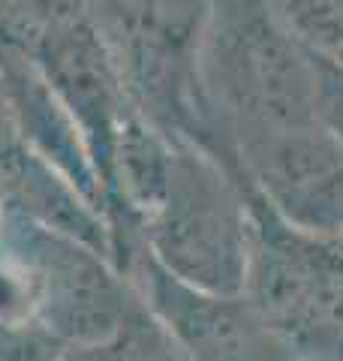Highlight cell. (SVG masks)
Instances as JSON below:
<instances>
[{
  "label": "cell",
  "instance_id": "obj_1",
  "mask_svg": "<svg viewBox=\"0 0 343 361\" xmlns=\"http://www.w3.org/2000/svg\"><path fill=\"white\" fill-rule=\"evenodd\" d=\"M199 82L214 160L226 169H238L235 154L265 135L319 123L313 58L271 0H214Z\"/></svg>",
  "mask_w": 343,
  "mask_h": 361
},
{
  "label": "cell",
  "instance_id": "obj_6",
  "mask_svg": "<svg viewBox=\"0 0 343 361\" xmlns=\"http://www.w3.org/2000/svg\"><path fill=\"white\" fill-rule=\"evenodd\" d=\"M311 51V49H307ZM316 75V118L343 148V66L311 51Z\"/></svg>",
  "mask_w": 343,
  "mask_h": 361
},
{
  "label": "cell",
  "instance_id": "obj_3",
  "mask_svg": "<svg viewBox=\"0 0 343 361\" xmlns=\"http://www.w3.org/2000/svg\"><path fill=\"white\" fill-rule=\"evenodd\" d=\"M235 157L244 180L286 223L343 232V148L323 123L265 135Z\"/></svg>",
  "mask_w": 343,
  "mask_h": 361
},
{
  "label": "cell",
  "instance_id": "obj_4",
  "mask_svg": "<svg viewBox=\"0 0 343 361\" xmlns=\"http://www.w3.org/2000/svg\"><path fill=\"white\" fill-rule=\"evenodd\" d=\"M61 361H190V358L145 304L109 341L70 346Z\"/></svg>",
  "mask_w": 343,
  "mask_h": 361
},
{
  "label": "cell",
  "instance_id": "obj_5",
  "mask_svg": "<svg viewBox=\"0 0 343 361\" xmlns=\"http://www.w3.org/2000/svg\"><path fill=\"white\" fill-rule=\"evenodd\" d=\"M271 6L313 54L343 66V0H271Z\"/></svg>",
  "mask_w": 343,
  "mask_h": 361
},
{
  "label": "cell",
  "instance_id": "obj_2",
  "mask_svg": "<svg viewBox=\"0 0 343 361\" xmlns=\"http://www.w3.org/2000/svg\"><path fill=\"white\" fill-rule=\"evenodd\" d=\"M154 262L190 289L244 295L250 262V205L241 172L175 142L166 187L142 226Z\"/></svg>",
  "mask_w": 343,
  "mask_h": 361
},
{
  "label": "cell",
  "instance_id": "obj_7",
  "mask_svg": "<svg viewBox=\"0 0 343 361\" xmlns=\"http://www.w3.org/2000/svg\"><path fill=\"white\" fill-rule=\"evenodd\" d=\"M21 135L16 127V118H13V106H9V94H6V85H4V75H0V160L6 154H13L21 148Z\"/></svg>",
  "mask_w": 343,
  "mask_h": 361
}]
</instances>
